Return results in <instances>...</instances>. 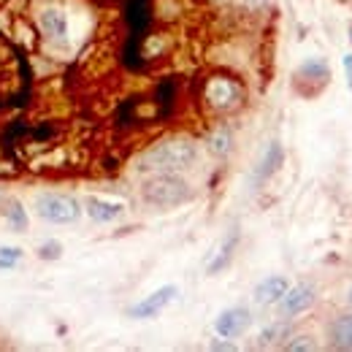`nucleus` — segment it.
Instances as JSON below:
<instances>
[{
  "instance_id": "obj_1",
  "label": "nucleus",
  "mask_w": 352,
  "mask_h": 352,
  "mask_svg": "<svg viewBox=\"0 0 352 352\" xmlns=\"http://www.w3.org/2000/svg\"><path fill=\"white\" fill-rule=\"evenodd\" d=\"M201 157V144L190 135H168L146 146L138 160L135 171L144 176L149 174H184L190 171Z\"/></svg>"
},
{
  "instance_id": "obj_2",
  "label": "nucleus",
  "mask_w": 352,
  "mask_h": 352,
  "mask_svg": "<svg viewBox=\"0 0 352 352\" xmlns=\"http://www.w3.org/2000/svg\"><path fill=\"white\" fill-rule=\"evenodd\" d=\"M138 195L144 206L155 212H171L195 198V187L184 179V174H149L144 176Z\"/></svg>"
},
{
  "instance_id": "obj_3",
  "label": "nucleus",
  "mask_w": 352,
  "mask_h": 352,
  "mask_svg": "<svg viewBox=\"0 0 352 352\" xmlns=\"http://www.w3.org/2000/svg\"><path fill=\"white\" fill-rule=\"evenodd\" d=\"M201 100H204L209 114L230 117V114H239L247 106V87L233 74H212L204 82Z\"/></svg>"
},
{
  "instance_id": "obj_4",
  "label": "nucleus",
  "mask_w": 352,
  "mask_h": 352,
  "mask_svg": "<svg viewBox=\"0 0 352 352\" xmlns=\"http://www.w3.org/2000/svg\"><path fill=\"white\" fill-rule=\"evenodd\" d=\"M33 214L46 225H76L85 214V206L79 198L68 192H54L46 190L33 198Z\"/></svg>"
},
{
  "instance_id": "obj_5",
  "label": "nucleus",
  "mask_w": 352,
  "mask_h": 352,
  "mask_svg": "<svg viewBox=\"0 0 352 352\" xmlns=\"http://www.w3.org/2000/svg\"><path fill=\"white\" fill-rule=\"evenodd\" d=\"M331 63H328V57H322V54H311L307 60H301L296 68H293V89L301 95V98H317V95H322L325 87L331 85Z\"/></svg>"
},
{
  "instance_id": "obj_6",
  "label": "nucleus",
  "mask_w": 352,
  "mask_h": 352,
  "mask_svg": "<svg viewBox=\"0 0 352 352\" xmlns=\"http://www.w3.org/2000/svg\"><path fill=\"white\" fill-rule=\"evenodd\" d=\"M317 301H320V290L314 282H296L287 287V293L282 296V301L274 309L285 320H298L317 307Z\"/></svg>"
},
{
  "instance_id": "obj_7",
  "label": "nucleus",
  "mask_w": 352,
  "mask_h": 352,
  "mask_svg": "<svg viewBox=\"0 0 352 352\" xmlns=\"http://www.w3.org/2000/svg\"><path fill=\"white\" fill-rule=\"evenodd\" d=\"M214 333L217 339H239L252 328V309L250 307H228L214 317Z\"/></svg>"
},
{
  "instance_id": "obj_8",
  "label": "nucleus",
  "mask_w": 352,
  "mask_h": 352,
  "mask_svg": "<svg viewBox=\"0 0 352 352\" xmlns=\"http://www.w3.org/2000/svg\"><path fill=\"white\" fill-rule=\"evenodd\" d=\"M176 296H179V287L176 285H163L155 293H149L141 301H135L128 309V317H133V320H152V317H157L160 311H166V309L171 307L176 301Z\"/></svg>"
},
{
  "instance_id": "obj_9",
  "label": "nucleus",
  "mask_w": 352,
  "mask_h": 352,
  "mask_svg": "<svg viewBox=\"0 0 352 352\" xmlns=\"http://www.w3.org/2000/svg\"><path fill=\"white\" fill-rule=\"evenodd\" d=\"M290 285H293L290 276H285V274H268V276H263L252 287V304L258 309H274L282 301V296L287 293Z\"/></svg>"
},
{
  "instance_id": "obj_10",
  "label": "nucleus",
  "mask_w": 352,
  "mask_h": 352,
  "mask_svg": "<svg viewBox=\"0 0 352 352\" xmlns=\"http://www.w3.org/2000/svg\"><path fill=\"white\" fill-rule=\"evenodd\" d=\"M38 28H41V33H44V38L49 44H65L68 41V30H71V22H68L65 8H60V6H44L38 11Z\"/></svg>"
},
{
  "instance_id": "obj_11",
  "label": "nucleus",
  "mask_w": 352,
  "mask_h": 352,
  "mask_svg": "<svg viewBox=\"0 0 352 352\" xmlns=\"http://www.w3.org/2000/svg\"><path fill=\"white\" fill-rule=\"evenodd\" d=\"M325 344L331 350L352 352V309L336 311L325 325Z\"/></svg>"
},
{
  "instance_id": "obj_12",
  "label": "nucleus",
  "mask_w": 352,
  "mask_h": 352,
  "mask_svg": "<svg viewBox=\"0 0 352 352\" xmlns=\"http://www.w3.org/2000/svg\"><path fill=\"white\" fill-rule=\"evenodd\" d=\"M85 214L98 225H111L120 217H125V204L114 201V198H103V195H87L85 198Z\"/></svg>"
},
{
  "instance_id": "obj_13",
  "label": "nucleus",
  "mask_w": 352,
  "mask_h": 352,
  "mask_svg": "<svg viewBox=\"0 0 352 352\" xmlns=\"http://www.w3.org/2000/svg\"><path fill=\"white\" fill-rule=\"evenodd\" d=\"M282 166H285V144H282L279 138H274V141L265 144L261 160L255 163L252 179H255L258 184H263V182H268V179H274V176L279 174Z\"/></svg>"
},
{
  "instance_id": "obj_14",
  "label": "nucleus",
  "mask_w": 352,
  "mask_h": 352,
  "mask_svg": "<svg viewBox=\"0 0 352 352\" xmlns=\"http://www.w3.org/2000/svg\"><path fill=\"white\" fill-rule=\"evenodd\" d=\"M204 146H206V152H209L212 157H217V160H228V157L233 155V149H236V133H233L230 125L220 122L214 131L206 135Z\"/></svg>"
},
{
  "instance_id": "obj_15",
  "label": "nucleus",
  "mask_w": 352,
  "mask_h": 352,
  "mask_svg": "<svg viewBox=\"0 0 352 352\" xmlns=\"http://www.w3.org/2000/svg\"><path fill=\"white\" fill-rule=\"evenodd\" d=\"M290 333H293V320H285V317H276L268 328L261 331V336H258V344L261 347H279L282 350V344L290 339Z\"/></svg>"
},
{
  "instance_id": "obj_16",
  "label": "nucleus",
  "mask_w": 352,
  "mask_h": 352,
  "mask_svg": "<svg viewBox=\"0 0 352 352\" xmlns=\"http://www.w3.org/2000/svg\"><path fill=\"white\" fill-rule=\"evenodd\" d=\"M236 247H239V233H230L220 244V250H217V255L212 258V263L206 265V274L214 276V274H220L222 268H228L230 261H233V255H236Z\"/></svg>"
},
{
  "instance_id": "obj_17",
  "label": "nucleus",
  "mask_w": 352,
  "mask_h": 352,
  "mask_svg": "<svg viewBox=\"0 0 352 352\" xmlns=\"http://www.w3.org/2000/svg\"><path fill=\"white\" fill-rule=\"evenodd\" d=\"M320 347H322L320 339L311 333H290V339L282 344L285 352H317Z\"/></svg>"
},
{
  "instance_id": "obj_18",
  "label": "nucleus",
  "mask_w": 352,
  "mask_h": 352,
  "mask_svg": "<svg viewBox=\"0 0 352 352\" xmlns=\"http://www.w3.org/2000/svg\"><path fill=\"white\" fill-rule=\"evenodd\" d=\"M6 220L11 222L16 230H25V228H28V212L22 209L19 201H11V204L6 206Z\"/></svg>"
},
{
  "instance_id": "obj_19",
  "label": "nucleus",
  "mask_w": 352,
  "mask_h": 352,
  "mask_svg": "<svg viewBox=\"0 0 352 352\" xmlns=\"http://www.w3.org/2000/svg\"><path fill=\"white\" fill-rule=\"evenodd\" d=\"M38 258L41 261H60L63 258V244L60 241H46L38 247Z\"/></svg>"
},
{
  "instance_id": "obj_20",
  "label": "nucleus",
  "mask_w": 352,
  "mask_h": 352,
  "mask_svg": "<svg viewBox=\"0 0 352 352\" xmlns=\"http://www.w3.org/2000/svg\"><path fill=\"white\" fill-rule=\"evenodd\" d=\"M0 258L16 263V261H22V250L19 247H0Z\"/></svg>"
},
{
  "instance_id": "obj_21",
  "label": "nucleus",
  "mask_w": 352,
  "mask_h": 352,
  "mask_svg": "<svg viewBox=\"0 0 352 352\" xmlns=\"http://www.w3.org/2000/svg\"><path fill=\"white\" fill-rule=\"evenodd\" d=\"M209 350H236V344H233V339H222V342H212Z\"/></svg>"
},
{
  "instance_id": "obj_22",
  "label": "nucleus",
  "mask_w": 352,
  "mask_h": 352,
  "mask_svg": "<svg viewBox=\"0 0 352 352\" xmlns=\"http://www.w3.org/2000/svg\"><path fill=\"white\" fill-rule=\"evenodd\" d=\"M342 65H344V74H347V85L352 89V54H344L342 57Z\"/></svg>"
},
{
  "instance_id": "obj_23",
  "label": "nucleus",
  "mask_w": 352,
  "mask_h": 352,
  "mask_svg": "<svg viewBox=\"0 0 352 352\" xmlns=\"http://www.w3.org/2000/svg\"><path fill=\"white\" fill-rule=\"evenodd\" d=\"M271 0H244V6L247 8H252V11H261V8H265Z\"/></svg>"
},
{
  "instance_id": "obj_24",
  "label": "nucleus",
  "mask_w": 352,
  "mask_h": 352,
  "mask_svg": "<svg viewBox=\"0 0 352 352\" xmlns=\"http://www.w3.org/2000/svg\"><path fill=\"white\" fill-rule=\"evenodd\" d=\"M344 307L347 309H352V282L344 287Z\"/></svg>"
}]
</instances>
